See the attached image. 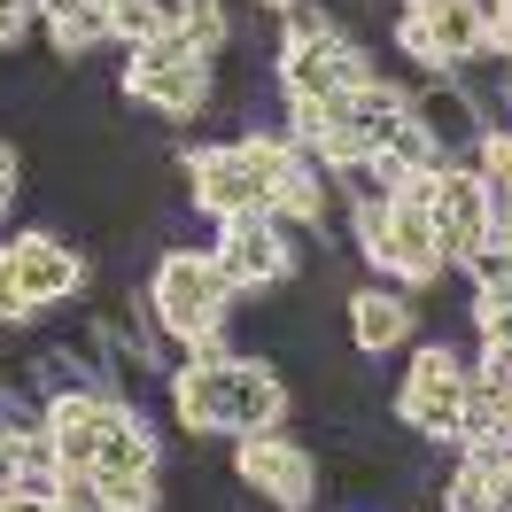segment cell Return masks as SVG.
Returning a JSON list of instances; mask_svg holds the SVG:
<instances>
[{
	"label": "cell",
	"instance_id": "ba28073f",
	"mask_svg": "<svg viewBox=\"0 0 512 512\" xmlns=\"http://www.w3.org/2000/svg\"><path fill=\"white\" fill-rule=\"evenodd\" d=\"M396 47H404L419 70L458 78L466 63H481V55H489V16H481V0H435V8L396 16Z\"/></svg>",
	"mask_w": 512,
	"mask_h": 512
},
{
	"label": "cell",
	"instance_id": "52a82bcc",
	"mask_svg": "<svg viewBox=\"0 0 512 512\" xmlns=\"http://www.w3.org/2000/svg\"><path fill=\"white\" fill-rule=\"evenodd\" d=\"M396 419L412 427L419 443H458V419H466V365L450 342H419L412 373L396 388Z\"/></svg>",
	"mask_w": 512,
	"mask_h": 512
},
{
	"label": "cell",
	"instance_id": "7a4b0ae2",
	"mask_svg": "<svg viewBox=\"0 0 512 512\" xmlns=\"http://www.w3.org/2000/svg\"><path fill=\"white\" fill-rule=\"evenodd\" d=\"M241 288L225 280V264L210 249H163L156 272H148V311H156V334L163 342H202V334H225Z\"/></svg>",
	"mask_w": 512,
	"mask_h": 512
},
{
	"label": "cell",
	"instance_id": "4316f807",
	"mask_svg": "<svg viewBox=\"0 0 512 512\" xmlns=\"http://www.w3.org/2000/svg\"><path fill=\"white\" fill-rule=\"evenodd\" d=\"M0 512H63V505L39 497V489H0Z\"/></svg>",
	"mask_w": 512,
	"mask_h": 512
},
{
	"label": "cell",
	"instance_id": "6da1fadb",
	"mask_svg": "<svg viewBox=\"0 0 512 512\" xmlns=\"http://www.w3.org/2000/svg\"><path fill=\"white\" fill-rule=\"evenodd\" d=\"M171 412L194 435H256L288 419V381L264 357H179L171 365Z\"/></svg>",
	"mask_w": 512,
	"mask_h": 512
},
{
	"label": "cell",
	"instance_id": "30bf717a",
	"mask_svg": "<svg viewBox=\"0 0 512 512\" xmlns=\"http://www.w3.org/2000/svg\"><path fill=\"white\" fill-rule=\"evenodd\" d=\"M373 78H381L373 55H365L342 24L319 32V39H288V47H280V94H288V101H334V94L373 86Z\"/></svg>",
	"mask_w": 512,
	"mask_h": 512
},
{
	"label": "cell",
	"instance_id": "4dcf8cb0",
	"mask_svg": "<svg viewBox=\"0 0 512 512\" xmlns=\"http://www.w3.org/2000/svg\"><path fill=\"white\" fill-rule=\"evenodd\" d=\"M412 8H435V0H396V16H412Z\"/></svg>",
	"mask_w": 512,
	"mask_h": 512
},
{
	"label": "cell",
	"instance_id": "7c38bea8",
	"mask_svg": "<svg viewBox=\"0 0 512 512\" xmlns=\"http://www.w3.org/2000/svg\"><path fill=\"white\" fill-rule=\"evenodd\" d=\"M0 264L16 272V288L32 295L39 311H55V303H70V295L86 288V256L70 249L63 233H16V241L0 249Z\"/></svg>",
	"mask_w": 512,
	"mask_h": 512
},
{
	"label": "cell",
	"instance_id": "d6986e66",
	"mask_svg": "<svg viewBox=\"0 0 512 512\" xmlns=\"http://www.w3.org/2000/svg\"><path fill=\"white\" fill-rule=\"evenodd\" d=\"M109 8V39H125V47H148L163 32V0H101Z\"/></svg>",
	"mask_w": 512,
	"mask_h": 512
},
{
	"label": "cell",
	"instance_id": "7402d4cb",
	"mask_svg": "<svg viewBox=\"0 0 512 512\" xmlns=\"http://www.w3.org/2000/svg\"><path fill=\"white\" fill-rule=\"evenodd\" d=\"M55 505L63 512H109L101 505V474L94 466H63V474H55Z\"/></svg>",
	"mask_w": 512,
	"mask_h": 512
},
{
	"label": "cell",
	"instance_id": "ac0fdd59",
	"mask_svg": "<svg viewBox=\"0 0 512 512\" xmlns=\"http://www.w3.org/2000/svg\"><path fill=\"white\" fill-rule=\"evenodd\" d=\"M163 24L187 39L194 55H210V63H218L225 39H233V24H225V0H163Z\"/></svg>",
	"mask_w": 512,
	"mask_h": 512
},
{
	"label": "cell",
	"instance_id": "5bb4252c",
	"mask_svg": "<svg viewBox=\"0 0 512 512\" xmlns=\"http://www.w3.org/2000/svg\"><path fill=\"white\" fill-rule=\"evenodd\" d=\"M326 210H334V171L288 140V156L272 171V218L288 233H326Z\"/></svg>",
	"mask_w": 512,
	"mask_h": 512
},
{
	"label": "cell",
	"instance_id": "5b68a950",
	"mask_svg": "<svg viewBox=\"0 0 512 512\" xmlns=\"http://www.w3.org/2000/svg\"><path fill=\"white\" fill-rule=\"evenodd\" d=\"M125 94L163 109V117H210V109H218V70H210V55H194L187 39L163 24L148 47H132Z\"/></svg>",
	"mask_w": 512,
	"mask_h": 512
},
{
	"label": "cell",
	"instance_id": "e0dca14e",
	"mask_svg": "<svg viewBox=\"0 0 512 512\" xmlns=\"http://www.w3.org/2000/svg\"><path fill=\"white\" fill-rule=\"evenodd\" d=\"M39 16H47V47L55 55H86L109 39V8L101 0H39Z\"/></svg>",
	"mask_w": 512,
	"mask_h": 512
},
{
	"label": "cell",
	"instance_id": "2e32d148",
	"mask_svg": "<svg viewBox=\"0 0 512 512\" xmlns=\"http://www.w3.org/2000/svg\"><path fill=\"white\" fill-rule=\"evenodd\" d=\"M156 466H163L156 427L132 412V404H117V419H109V435H101V450H94V474H156Z\"/></svg>",
	"mask_w": 512,
	"mask_h": 512
},
{
	"label": "cell",
	"instance_id": "8fae6325",
	"mask_svg": "<svg viewBox=\"0 0 512 512\" xmlns=\"http://www.w3.org/2000/svg\"><path fill=\"white\" fill-rule=\"evenodd\" d=\"M427 225H435L443 264H466V256L489 249V187L474 179V163H443L435 202H427Z\"/></svg>",
	"mask_w": 512,
	"mask_h": 512
},
{
	"label": "cell",
	"instance_id": "1f68e13d",
	"mask_svg": "<svg viewBox=\"0 0 512 512\" xmlns=\"http://www.w3.org/2000/svg\"><path fill=\"white\" fill-rule=\"evenodd\" d=\"M256 8H272V16H280V8H295V0H256Z\"/></svg>",
	"mask_w": 512,
	"mask_h": 512
},
{
	"label": "cell",
	"instance_id": "4fadbf2b",
	"mask_svg": "<svg viewBox=\"0 0 512 512\" xmlns=\"http://www.w3.org/2000/svg\"><path fill=\"white\" fill-rule=\"evenodd\" d=\"M412 94V125L435 140V156L443 163H458V156H474L481 148V109H474V94L458 86V78H435V86H404Z\"/></svg>",
	"mask_w": 512,
	"mask_h": 512
},
{
	"label": "cell",
	"instance_id": "8992f818",
	"mask_svg": "<svg viewBox=\"0 0 512 512\" xmlns=\"http://www.w3.org/2000/svg\"><path fill=\"white\" fill-rule=\"evenodd\" d=\"M210 256L225 264V280L241 295H280L303 272V256H295V233L272 210H249V218H218V241Z\"/></svg>",
	"mask_w": 512,
	"mask_h": 512
},
{
	"label": "cell",
	"instance_id": "603a6c76",
	"mask_svg": "<svg viewBox=\"0 0 512 512\" xmlns=\"http://www.w3.org/2000/svg\"><path fill=\"white\" fill-rule=\"evenodd\" d=\"M443 512H497V497H489V481H481L474 466H466V458H458V474L443 481Z\"/></svg>",
	"mask_w": 512,
	"mask_h": 512
},
{
	"label": "cell",
	"instance_id": "484cf974",
	"mask_svg": "<svg viewBox=\"0 0 512 512\" xmlns=\"http://www.w3.org/2000/svg\"><path fill=\"white\" fill-rule=\"evenodd\" d=\"M16 179H24V156L0 140V218H8V202H16Z\"/></svg>",
	"mask_w": 512,
	"mask_h": 512
},
{
	"label": "cell",
	"instance_id": "3957f363",
	"mask_svg": "<svg viewBox=\"0 0 512 512\" xmlns=\"http://www.w3.org/2000/svg\"><path fill=\"white\" fill-rule=\"evenodd\" d=\"M288 156V132H249V140H210L187 156V202L202 218H249L272 210V171Z\"/></svg>",
	"mask_w": 512,
	"mask_h": 512
},
{
	"label": "cell",
	"instance_id": "277c9868",
	"mask_svg": "<svg viewBox=\"0 0 512 512\" xmlns=\"http://www.w3.org/2000/svg\"><path fill=\"white\" fill-rule=\"evenodd\" d=\"M350 233H357V256H365L381 280L427 288V280H443V272H450L443 249H435L427 210H404V202H350Z\"/></svg>",
	"mask_w": 512,
	"mask_h": 512
},
{
	"label": "cell",
	"instance_id": "d4e9b609",
	"mask_svg": "<svg viewBox=\"0 0 512 512\" xmlns=\"http://www.w3.org/2000/svg\"><path fill=\"white\" fill-rule=\"evenodd\" d=\"M32 311H39V303H32V295H24V288H16V272L0 264V326H24V319H32Z\"/></svg>",
	"mask_w": 512,
	"mask_h": 512
},
{
	"label": "cell",
	"instance_id": "ffe728a7",
	"mask_svg": "<svg viewBox=\"0 0 512 512\" xmlns=\"http://www.w3.org/2000/svg\"><path fill=\"white\" fill-rule=\"evenodd\" d=\"M466 280H474L481 303H512V249H505V241H489L481 256H466Z\"/></svg>",
	"mask_w": 512,
	"mask_h": 512
},
{
	"label": "cell",
	"instance_id": "83f0119b",
	"mask_svg": "<svg viewBox=\"0 0 512 512\" xmlns=\"http://www.w3.org/2000/svg\"><path fill=\"white\" fill-rule=\"evenodd\" d=\"M474 373H481V381H497V388L512 396V350H481V365H474Z\"/></svg>",
	"mask_w": 512,
	"mask_h": 512
},
{
	"label": "cell",
	"instance_id": "9c48e42d",
	"mask_svg": "<svg viewBox=\"0 0 512 512\" xmlns=\"http://www.w3.org/2000/svg\"><path fill=\"white\" fill-rule=\"evenodd\" d=\"M233 474L249 481L272 512H303L311 497H319V458H311V443H295L288 427L233 435Z\"/></svg>",
	"mask_w": 512,
	"mask_h": 512
},
{
	"label": "cell",
	"instance_id": "cb8c5ba5",
	"mask_svg": "<svg viewBox=\"0 0 512 512\" xmlns=\"http://www.w3.org/2000/svg\"><path fill=\"white\" fill-rule=\"evenodd\" d=\"M474 326H481V350H512V303H481L474 295Z\"/></svg>",
	"mask_w": 512,
	"mask_h": 512
},
{
	"label": "cell",
	"instance_id": "f1b7e54d",
	"mask_svg": "<svg viewBox=\"0 0 512 512\" xmlns=\"http://www.w3.org/2000/svg\"><path fill=\"white\" fill-rule=\"evenodd\" d=\"M489 55H505V63H512V8H505V24L489 32Z\"/></svg>",
	"mask_w": 512,
	"mask_h": 512
},
{
	"label": "cell",
	"instance_id": "f546056e",
	"mask_svg": "<svg viewBox=\"0 0 512 512\" xmlns=\"http://www.w3.org/2000/svg\"><path fill=\"white\" fill-rule=\"evenodd\" d=\"M24 39V16H0V47H16Z\"/></svg>",
	"mask_w": 512,
	"mask_h": 512
},
{
	"label": "cell",
	"instance_id": "9a60e30c",
	"mask_svg": "<svg viewBox=\"0 0 512 512\" xmlns=\"http://www.w3.org/2000/svg\"><path fill=\"white\" fill-rule=\"evenodd\" d=\"M342 311H350V342H357L365 357L404 350V342H412V326H419V311H412V303H404L396 288H357Z\"/></svg>",
	"mask_w": 512,
	"mask_h": 512
},
{
	"label": "cell",
	"instance_id": "44dd1931",
	"mask_svg": "<svg viewBox=\"0 0 512 512\" xmlns=\"http://www.w3.org/2000/svg\"><path fill=\"white\" fill-rule=\"evenodd\" d=\"M101 505L109 512H156L163 489H156V474H101Z\"/></svg>",
	"mask_w": 512,
	"mask_h": 512
}]
</instances>
